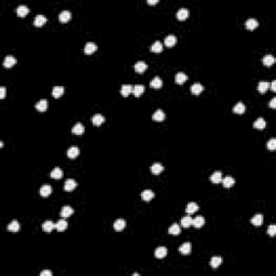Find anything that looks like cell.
<instances>
[{
	"instance_id": "obj_1",
	"label": "cell",
	"mask_w": 276,
	"mask_h": 276,
	"mask_svg": "<svg viewBox=\"0 0 276 276\" xmlns=\"http://www.w3.org/2000/svg\"><path fill=\"white\" fill-rule=\"evenodd\" d=\"M192 251V245L191 243H185L182 244L180 247H179V253H182V255H190Z\"/></svg>"
},
{
	"instance_id": "obj_2",
	"label": "cell",
	"mask_w": 276,
	"mask_h": 276,
	"mask_svg": "<svg viewBox=\"0 0 276 276\" xmlns=\"http://www.w3.org/2000/svg\"><path fill=\"white\" fill-rule=\"evenodd\" d=\"M15 64H16V60H15V57L12 55L6 56L3 61V66L6 67V68H11V67H13Z\"/></svg>"
},
{
	"instance_id": "obj_3",
	"label": "cell",
	"mask_w": 276,
	"mask_h": 276,
	"mask_svg": "<svg viewBox=\"0 0 276 276\" xmlns=\"http://www.w3.org/2000/svg\"><path fill=\"white\" fill-rule=\"evenodd\" d=\"M77 187V182L73 180V179H67L65 181V185H64V190L67 192H71L74 188Z\"/></svg>"
},
{
	"instance_id": "obj_4",
	"label": "cell",
	"mask_w": 276,
	"mask_h": 276,
	"mask_svg": "<svg viewBox=\"0 0 276 276\" xmlns=\"http://www.w3.org/2000/svg\"><path fill=\"white\" fill-rule=\"evenodd\" d=\"M47 23V17L44 16V15H37L36 17H35V21H34V24L36 27H41V26H43L44 24Z\"/></svg>"
},
{
	"instance_id": "obj_5",
	"label": "cell",
	"mask_w": 276,
	"mask_h": 276,
	"mask_svg": "<svg viewBox=\"0 0 276 276\" xmlns=\"http://www.w3.org/2000/svg\"><path fill=\"white\" fill-rule=\"evenodd\" d=\"M131 93H133V85L131 84H123L121 87V95L123 97H128Z\"/></svg>"
},
{
	"instance_id": "obj_6",
	"label": "cell",
	"mask_w": 276,
	"mask_h": 276,
	"mask_svg": "<svg viewBox=\"0 0 276 276\" xmlns=\"http://www.w3.org/2000/svg\"><path fill=\"white\" fill-rule=\"evenodd\" d=\"M79 154H80V149H79L78 147H71V148H69L68 151H67V157H68L69 159H76Z\"/></svg>"
},
{
	"instance_id": "obj_7",
	"label": "cell",
	"mask_w": 276,
	"mask_h": 276,
	"mask_svg": "<svg viewBox=\"0 0 276 276\" xmlns=\"http://www.w3.org/2000/svg\"><path fill=\"white\" fill-rule=\"evenodd\" d=\"M245 26H246L247 29H249V30H253V29H256V28H257L258 26H259V23H258L257 19H247V21H246V23H245Z\"/></svg>"
},
{
	"instance_id": "obj_8",
	"label": "cell",
	"mask_w": 276,
	"mask_h": 276,
	"mask_svg": "<svg viewBox=\"0 0 276 276\" xmlns=\"http://www.w3.org/2000/svg\"><path fill=\"white\" fill-rule=\"evenodd\" d=\"M96 50H97V45H96V43L89 42V43H86L84 47V53L87 54V55H90V54L94 53Z\"/></svg>"
},
{
	"instance_id": "obj_9",
	"label": "cell",
	"mask_w": 276,
	"mask_h": 276,
	"mask_svg": "<svg viewBox=\"0 0 276 276\" xmlns=\"http://www.w3.org/2000/svg\"><path fill=\"white\" fill-rule=\"evenodd\" d=\"M176 42H177V38H176V36H174V35H168V36L165 38V41H164L165 45L168 48L174 47V45L176 44Z\"/></svg>"
},
{
	"instance_id": "obj_10",
	"label": "cell",
	"mask_w": 276,
	"mask_h": 276,
	"mask_svg": "<svg viewBox=\"0 0 276 276\" xmlns=\"http://www.w3.org/2000/svg\"><path fill=\"white\" fill-rule=\"evenodd\" d=\"M187 80H188V77L185 72H178V73L175 76V82H176L177 84H183Z\"/></svg>"
},
{
	"instance_id": "obj_11",
	"label": "cell",
	"mask_w": 276,
	"mask_h": 276,
	"mask_svg": "<svg viewBox=\"0 0 276 276\" xmlns=\"http://www.w3.org/2000/svg\"><path fill=\"white\" fill-rule=\"evenodd\" d=\"M166 255H167V249L165 247H159V248L155 249L154 256L157 259H163V258L166 257Z\"/></svg>"
},
{
	"instance_id": "obj_12",
	"label": "cell",
	"mask_w": 276,
	"mask_h": 276,
	"mask_svg": "<svg viewBox=\"0 0 276 276\" xmlns=\"http://www.w3.org/2000/svg\"><path fill=\"white\" fill-rule=\"evenodd\" d=\"M204 223H205V219L203 218L202 216L195 217V218L192 220V225H193V227H195L196 229H200V228H202L203 225H204Z\"/></svg>"
},
{
	"instance_id": "obj_13",
	"label": "cell",
	"mask_w": 276,
	"mask_h": 276,
	"mask_svg": "<svg viewBox=\"0 0 276 276\" xmlns=\"http://www.w3.org/2000/svg\"><path fill=\"white\" fill-rule=\"evenodd\" d=\"M250 221L253 225H256V227H260V225H262V223H263V216H262L261 214L255 215V216L251 218Z\"/></svg>"
},
{
	"instance_id": "obj_14",
	"label": "cell",
	"mask_w": 276,
	"mask_h": 276,
	"mask_svg": "<svg viewBox=\"0 0 276 276\" xmlns=\"http://www.w3.org/2000/svg\"><path fill=\"white\" fill-rule=\"evenodd\" d=\"M36 109L40 112H44L48 109V100L47 99H41L39 100L36 104Z\"/></svg>"
},
{
	"instance_id": "obj_15",
	"label": "cell",
	"mask_w": 276,
	"mask_h": 276,
	"mask_svg": "<svg viewBox=\"0 0 276 276\" xmlns=\"http://www.w3.org/2000/svg\"><path fill=\"white\" fill-rule=\"evenodd\" d=\"M68 228V223L65 219H61L57 223H55V229L57 230L58 232H63Z\"/></svg>"
},
{
	"instance_id": "obj_16",
	"label": "cell",
	"mask_w": 276,
	"mask_h": 276,
	"mask_svg": "<svg viewBox=\"0 0 276 276\" xmlns=\"http://www.w3.org/2000/svg\"><path fill=\"white\" fill-rule=\"evenodd\" d=\"M125 225H126L125 220H123V219H118V220H115V223H113V229H115V231H122V230L125 228Z\"/></svg>"
},
{
	"instance_id": "obj_17",
	"label": "cell",
	"mask_w": 276,
	"mask_h": 276,
	"mask_svg": "<svg viewBox=\"0 0 276 276\" xmlns=\"http://www.w3.org/2000/svg\"><path fill=\"white\" fill-rule=\"evenodd\" d=\"M198 210H199V206H198V204L194 202H190L189 204L187 205V207H186V211H187L188 215L194 214V212H196Z\"/></svg>"
},
{
	"instance_id": "obj_18",
	"label": "cell",
	"mask_w": 276,
	"mask_h": 276,
	"mask_svg": "<svg viewBox=\"0 0 276 276\" xmlns=\"http://www.w3.org/2000/svg\"><path fill=\"white\" fill-rule=\"evenodd\" d=\"M92 122H93V124L95 126H99L105 122V117H102V115L97 113V115H93V118H92Z\"/></svg>"
},
{
	"instance_id": "obj_19",
	"label": "cell",
	"mask_w": 276,
	"mask_h": 276,
	"mask_svg": "<svg viewBox=\"0 0 276 276\" xmlns=\"http://www.w3.org/2000/svg\"><path fill=\"white\" fill-rule=\"evenodd\" d=\"M164 170V166L160 163H154L151 166V173L153 175H160Z\"/></svg>"
},
{
	"instance_id": "obj_20",
	"label": "cell",
	"mask_w": 276,
	"mask_h": 276,
	"mask_svg": "<svg viewBox=\"0 0 276 276\" xmlns=\"http://www.w3.org/2000/svg\"><path fill=\"white\" fill-rule=\"evenodd\" d=\"M221 182H222V185H223V187H224V188H231V187H233V186H234V183H235V180H234L233 177L227 176V177H224V179H222V181H221Z\"/></svg>"
},
{
	"instance_id": "obj_21",
	"label": "cell",
	"mask_w": 276,
	"mask_h": 276,
	"mask_svg": "<svg viewBox=\"0 0 276 276\" xmlns=\"http://www.w3.org/2000/svg\"><path fill=\"white\" fill-rule=\"evenodd\" d=\"M58 17H60V21L62 22V23H67V22H69L70 19H71V13H70L69 11H63V12L60 13Z\"/></svg>"
},
{
	"instance_id": "obj_22",
	"label": "cell",
	"mask_w": 276,
	"mask_h": 276,
	"mask_svg": "<svg viewBox=\"0 0 276 276\" xmlns=\"http://www.w3.org/2000/svg\"><path fill=\"white\" fill-rule=\"evenodd\" d=\"M152 119L154 120V121L161 122L165 119V113H164V111H162L161 109H159V110H157L154 113H153Z\"/></svg>"
},
{
	"instance_id": "obj_23",
	"label": "cell",
	"mask_w": 276,
	"mask_h": 276,
	"mask_svg": "<svg viewBox=\"0 0 276 276\" xmlns=\"http://www.w3.org/2000/svg\"><path fill=\"white\" fill-rule=\"evenodd\" d=\"M210 181L212 183H220L222 181V174H221V172H219V170L218 172H215L210 176Z\"/></svg>"
},
{
	"instance_id": "obj_24",
	"label": "cell",
	"mask_w": 276,
	"mask_h": 276,
	"mask_svg": "<svg viewBox=\"0 0 276 276\" xmlns=\"http://www.w3.org/2000/svg\"><path fill=\"white\" fill-rule=\"evenodd\" d=\"M42 229H43V231L44 232L50 233V232H52V230L55 229V223H53L52 221H50V220H47L42 224Z\"/></svg>"
},
{
	"instance_id": "obj_25",
	"label": "cell",
	"mask_w": 276,
	"mask_h": 276,
	"mask_svg": "<svg viewBox=\"0 0 276 276\" xmlns=\"http://www.w3.org/2000/svg\"><path fill=\"white\" fill-rule=\"evenodd\" d=\"M16 13H17L19 16L24 17V16H26L28 13H29V9H28L26 6H17V9H16Z\"/></svg>"
},
{
	"instance_id": "obj_26",
	"label": "cell",
	"mask_w": 276,
	"mask_h": 276,
	"mask_svg": "<svg viewBox=\"0 0 276 276\" xmlns=\"http://www.w3.org/2000/svg\"><path fill=\"white\" fill-rule=\"evenodd\" d=\"M203 90H204V87H203V85L201 83H194L191 86V92L194 95H200L203 92Z\"/></svg>"
},
{
	"instance_id": "obj_27",
	"label": "cell",
	"mask_w": 276,
	"mask_h": 276,
	"mask_svg": "<svg viewBox=\"0 0 276 276\" xmlns=\"http://www.w3.org/2000/svg\"><path fill=\"white\" fill-rule=\"evenodd\" d=\"M153 198H154V193H153L151 190H144V191L141 193V199L144 201H146V202L151 201Z\"/></svg>"
},
{
	"instance_id": "obj_28",
	"label": "cell",
	"mask_w": 276,
	"mask_h": 276,
	"mask_svg": "<svg viewBox=\"0 0 276 276\" xmlns=\"http://www.w3.org/2000/svg\"><path fill=\"white\" fill-rule=\"evenodd\" d=\"M19 229H21V227H19V223L17 222L16 220H13L12 222H11L10 224H8V227H6V230L10 232H19Z\"/></svg>"
},
{
	"instance_id": "obj_29",
	"label": "cell",
	"mask_w": 276,
	"mask_h": 276,
	"mask_svg": "<svg viewBox=\"0 0 276 276\" xmlns=\"http://www.w3.org/2000/svg\"><path fill=\"white\" fill-rule=\"evenodd\" d=\"M245 110H246V107H245V105L240 102H237L233 108V112L237 113V115H243V113L245 112Z\"/></svg>"
},
{
	"instance_id": "obj_30",
	"label": "cell",
	"mask_w": 276,
	"mask_h": 276,
	"mask_svg": "<svg viewBox=\"0 0 276 276\" xmlns=\"http://www.w3.org/2000/svg\"><path fill=\"white\" fill-rule=\"evenodd\" d=\"M71 132H72V134H74V135H82L83 133H84V126H83L81 123H77L76 125L72 128Z\"/></svg>"
},
{
	"instance_id": "obj_31",
	"label": "cell",
	"mask_w": 276,
	"mask_h": 276,
	"mask_svg": "<svg viewBox=\"0 0 276 276\" xmlns=\"http://www.w3.org/2000/svg\"><path fill=\"white\" fill-rule=\"evenodd\" d=\"M72 214H73V209L70 206H64L62 208V211H61V216L63 218H68Z\"/></svg>"
},
{
	"instance_id": "obj_32",
	"label": "cell",
	"mask_w": 276,
	"mask_h": 276,
	"mask_svg": "<svg viewBox=\"0 0 276 276\" xmlns=\"http://www.w3.org/2000/svg\"><path fill=\"white\" fill-rule=\"evenodd\" d=\"M266 121H264L263 118H259V119H257L255 122H253V128H257V130H263L264 128H266Z\"/></svg>"
},
{
	"instance_id": "obj_33",
	"label": "cell",
	"mask_w": 276,
	"mask_h": 276,
	"mask_svg": "<svg viewBox=\"0 0 276 276\" xmlns=\"http://www.w3.org/2000/svg\"><path fill=\"white\" fill-rule=\"evenodd\" d=\"M188 15H189V11H188L187 9L182 8L177 12V19H178L179 21H185V19L188 17Z\"/></svg>"
},
{
	"instance_id": "obj_34",
	"label": "cell",
	"mask_w": 276,
	"mask_h": 276,
	"mask_svg": "<svg viewBox=\"0 0 276 276\" xmlns=\"http://www.w3.org/2000/svg\"><path fill=\"white\" fill-rule=\"evenodd\" d=\"M52 193V188L49 185H44L40 188V195L41 196H49Z\"/></svg>"
},
{
	"instance_id": "obj_35",
	"label": "cell",
	"mask_w": 276,
	"mask_h": 276,
	"mask_svg": "<svg viewBox=\"0 0 276 276\" xmlns=\"http://www.w3.org/2000/svg\"><path fill=\"white\" fill-rule=\"evenodd\" d=\"M144 92V86L142 84H137L135 86H133V94L136 97H139Z\"/></svg>"
},
{
	"instance_id": "obj_36",
	"label": "cell",
	"mask_w": 276,
	"mask_h": 276,
	"mask_svg": "<svg viewBox=\"0 0 276 276\" xmlns=\"http://www.w3.org/2000/svg\"><path fill=\"white\" fill-rule=\"evenodd\" d=\"M147 67L148 66L144 62H138L135 64V71L138 72V73H142V72L146 71Z\"/></svg>"
},
{
	"instance_id": "obj_37",
	"label": "cell",
	"mask_w": 276,
	"mask_h": 276,
	"mask_svg": "<svg viewBox=\"0 0 276 276\" xmlns=\"http://www.w3.org/2000/svg\"><path fill=\"white\" fill-rule=\"evenodd\" d=\"M162 85H163V82L159 77H155L150 82V87H152V89H161Z\"/></svg>"
},
{
	"instance_id": "obj_38",
	"label": "cell",
	"mask_w": 276,
	"mask_h": 276,
	"mask_svg": "<svg viewBox=\"0 0 276 276\" xmlns=\"http://www.w3.org/2000/svg\"><path fill=\"white\" fill-rule=\"evenodd\" d=\"M64 94V87L63 86H55L52 90V95L54 98H60Z\"/></svg>"
},
{
	"instance_id": "obj_39",
	"label": "cell",
	"mask_w": 276,
	"mask_h": 276,
	"mask_svg": "<svg viewBox=\"0 0 276 276\" xmlns=\"http://www.w3.org/2000/svg\"><path fill=\"white\" fill-rule=\"evenodd\" d=\"M258 91L260 92V93H266V91H268L269 89H270V83L269 82H264V81H262V82H259L258 83Z\"/></svg>"
},
{
	"instance_id": "obj_40",
	"label": "cell",
	"mask_w": 276,
	"mask_h": 276,
	"mask_svg": "<svg viewBox=\"0 0 276 276\" xmlns=\"http://www.w3.org/2000/svg\"><path fill=\"white\" fill-rule=\"evenodd\" d=\"M262 62H263V64L266 65V66L270 67L275 63V58H274V56L273 55H270V54H269V55L264 56L263 60H262Z\"/></svg>"
},
{
	"instance_id": "obj_41",
	"label": "cell",
	"mask_w": 276,
	"mask_h": 276,
	"mask_svg": "<svg viewBox=\"0 0 276 276\" xmlns=\"http://www.w3.org/2000/svg\"><path fill=\"white\" fill-rule=\"evenodd\" d=\"M192 220H193V219H192V217H191V216H186V217H183V218L181 219V221H180L181 227H183V228H189L190 225H192Z\"/></svg>"
},
{
	"instance_id": "obj_42",
	"label": "cell",
	"mask_w": 276,
	"mask_h": 276,
	"mask_svg": "<svg viewBox=\"0 0 276 276\" xmlns=\"http://www.w3.org/2000/svg\"><path fill=\"white\" fill-rule=\"evenodd\" d=\"M63 175H64V173H63V170L60 167H55L51 173V177L54 179H61L63 177Z\"/></svg>"
},
{
	"instance_id": "obj_43",
	"label": "cell",
	"mask_w": 276,
	"mask_h": 276,
	"mask_svg": "<svg viewBox=\"0 0 276 276\" xmlns=\"http://www.w3.org/2000/svg\"><path fill=\"white\" fill-rule=\"evenodd\" d=\"M150 49H151V51L154 52V53H160V52H162V50H163V44H162L160 41H155V42L151 45Z\"/></svg>"
},
{
	"instance_id": "obj_44",
	"label": "cell",
	"mask_w": 276,
	"mask_h": 276,
	"mask_svg": "<svg viewBox=\"0 0 276 276\" xmlns=\"http://www.w3.org/2000/svg\"><path fill=\"white\" fill-rule=\"evenodd\" d=\"M168 233L172 234V235H178L180 233V227H179V224L174 223V224L170 225L169 229H168Z\"/></svg>"
},
{
	"instance_id": "obj_45",
	"label": "cell",
	"mask_w": 276,
	"mask_h": 276,
	"mask_svg": "<svg viewBox=\"0 0 276 276\" xmlns=\"http://www.w3.org/2000/svg\"><path fill=\"white\" fill-rule=\"evenodd\" d=\"M221 263H222V259H221V257H212L211 259H210V266H211V268H214V269H217Z\"/></svg>"
},
{
	"instance_id": "obj_46",
	"label": "cell",
	"mask_w": 276,
	"mask_h": 276,
	"mask_svg": "<svg viewBox=\"0 0 276 276\" xmlns=\"http://www.w3.org/2000/svg\"><path fill=\"white\" fill-rule=\"evenodd\" d=\"M266 147H268L269 150H275L276 149V139L275 138H271L270 140L268 141V144H266Z\"/></svg>"
},
{
	"instance_id": "obj_47",
	"label": "cell",
	"mask_w": 276,
	"mask_h": 276,
	"mask_svg": "<svg viewBox=\"0 0 276 276\" xmlns=\"http://www.w3.org/2000/svg\"><path fill=\"white\" fill-rule=\"evenodd\" d=\"M268 234L270 236H275L276 234V225L275 224H271L268 229Z\"/></svg>"
},
{
	"instance_id": "obj_48",
	"label": "cell",
	"mask_w": 276,
	"mask_h": 276,
	"mask_svg": "<svg viewBox=\"0 0 276 276\" xmlns=\"http://www.w3.org/2000/svg\"><path fill=\"white\" fill-rule=\"evenodd\" d=\"M6 97V87H0V98H4Z\"/></svg>"
},
{
	"instance_id": "obj_49",
	"label": "cell",
	"mask_w": 276,
	"mask_h": 276,
	"mask_svg": "<svg viewBox=\"0 0 276 276\" xmlns=\"http://www.w3.org/2000/svg\"><path fill=\"white\" fill-rule=\"evenodd\" d=\"M40 276H52V272L51 271H48V270L42 271V272L40 273Z\"/></svg>"
},
{
	"instance_id": "obj_50",
	"label": "cell",
	"mask_w": 276,
	"mask_h": 276,
	"mask_svg": "<svg viewBox=\"0 0 276 276\" xmlns=\"http://www.w3.org/2000/svg\"><path fill=\"white\" fill-rule=\"evenodd\" d=\"M270 107L271 108H276V98H272V100L270 102Z\"/></svg>"
},
{
	"instance_id": "obj_51",
	"label": "cell",
	"mask_w": 276,
	"mask_h": 276,
	"mask_svg": "<svg viewBox=\"0 0 276 276\" xmlns=\"http://www.w3.org/2000/svg\"><path fill=\"white\" fill-rule=\"evenodd\" d=\"M270 89L272 90L273 92H275L276 91V81L274 80V81H272V83H271L270 84Z\"/></svg>"
},
{
	"instance_id": "obj_52",
	"label": "cell",
	"mask_w": 276,
	"mask_h": 276,
	"mask_svg": "<svg viewBox=\"0 0 276 276\" xmlns=\"http://www.w3.org/2000/svg\"><path fill=\"white\" fill-rule=\"evenodd\" d=\"M157 0H148V1H147V3L148 4H157Z\"/></svg>"
}]
</instances>
